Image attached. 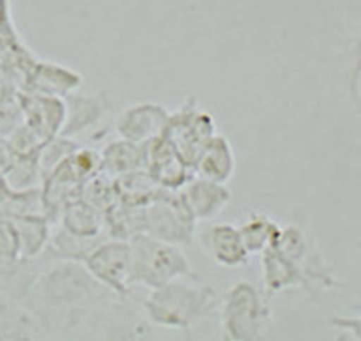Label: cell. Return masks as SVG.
<instances>
[{"label": "cell", "mask_w": 361, "mask_h": 341, "mask_svg": "<svg viewBox=\"0 0 361 341\" xmlns=\"http://www.w3.org/2000/svg\"><path fill=\"white\" fill-rule=\"evenodd\" d=\"M30 277L20 302L35 317L40 333L75 335L123 297L103 287L82 261L47 259Z\"/></svg>", "instance_id": "1"}, {"label": "cell", "mask_w": 361, "mask_h": 341, "mask_svg": "<svg viewBox=\"0 0 361 341\" xmlns=\"http://www.w3.org/2000/svg\"><path fill=\"white\" fill-rule=\"evenodd\" d=\"M147 321L157 328L191 329L217 307V291L199 279H173L139 299Z\"/></svg>", "instance_id": "2"}, {"label": "cell", "mask_w": 361, "mask_h": 341, "mask_svg": "<svg viewBox=\"0 0 361 341\" xmlns=\"http://www.w3.org/2000/svg\"><path fill=\"white\" fill-rule=\"evenodd\" d=\"M221 337L229 341H259L271 328V307L263 289L237 281L223 295L219 305Z\"/></svg>", "instance_id": "3"}, {"label": "cell", "mask_w": 361, "mask_h": 341, "mask_svg": "<svg viewBox=\"0 0 361 341\" xmlns=\"http://www.w3.org/2000/svg\"><path fill=\"white\" fill-rule=\"evenodd\" d=\"M133 285L155 289L173 279H199L180 245L151 235L130 237Z\"/></svg>", "instance_id": "4"}, {"label": "cell", "mask_w": 361, "mask_h": 341, "mask_svg": "<svg viewBox=\"0 0 361 341\" xmlns=\"http://www.w3.org/2000/svg\"><path fill=\"white\" fill-rule=\"evenodd\" d=\"M213 135H217L215 117L207 108H201L195 97H189L177 111L169 115L163 132V137L173 144L183 161L193 169L201 149Z\"/></svg>", "instance_id": "5"}, {"label": "cell", "mask_w": 361, "mask_h": 341, "mask_svg": "<svg viewBox=\"0 0 361 341\" xmlns=\"http://www.w3.org/2000/svg\"><path fill=\"white\" fill-rule=\"evenodd\" d=\"M145 235L157 237L175 245H191L197 221L185 207L179 191L161 189L145 205Z\"/></svg>", "instance_id": "6"}, {"label": "cell", "mask_w": 361, "mask_h": 341, "mask_svg": "<svg viewBox=\"0 0 361 341\" xmlns=\"http://www.w3.org/2000/svg\"><path fill=\"white\" fill-rule=\"evenodd\" d=\"M85 267L103 287L127 299L133 293V257L130 241L104 237L85 259Z\"/></svg>", "instance_id": "7"}, {"label": "cell", "mask_w": 361, "mask_h": 341, "mask_svg": "<svg viewBox=\"0 0 361 341\" xmlns=\"http://www.w3.org/2000/svg\"><path fill=\"white\" fill-rule=\"evenodd\" d=\"M271 247L279 249L287 259H291L297 267H301L313 279L317 291L339 287V281L327 267L322 251L317 249L313 237L301 223L281 225Z\"/></svg>", "instance_id": "8"}, {"label": "cell", "mask_w": 361, "mask_h": 341, "mask_svg": "<svg viewBox=\"0 0 361 341\" xmlns=\"http://www.w3.org/2000/svg\"><path fill=\"white\" fill-rule=\"evenodd\" d=\"M66 101V120L61 135L82 143L85 139H101L104 125L113 113V103L106 92L80 94L73 92ZM85 144V143H82Z\"/></svg>", "instance_id": "9"}, {"label": "cell", "mask_w": 361, "mask_h": 341, "mask_svg": "<svg viewBox=\"0 0 361 341\" xmlns=\"http://www.w3.org/2000/svg\"><path fill=\"white\" fill-rule=\"evenodd\" d=\"M171 111L159 103H137L116 115L113 129L116 137L137 144H147L163 137Z\"/></svg>", "instance_id": "10"}, {"label": "cell", "mask_w": 361, "mask_h": 341, "mask_svg": "<svg viewBox=\"0 0 361 341\" xmlns=\"http://www.w3.org/2000/svg\"><path fill=\"white\" fill-rule=\"evenodd\" d=\"M145 170L165 191H180L195 175L193 167L183 161L165 137L145 144Z\"/></svg>", "instance_id": "11"}, {"label": "cell", "mask_w": 361, "mask_h": 341, "mask_svg": "<svg viewBox=\"0 0 361 341\" xmlns=\"http://www.w3.org/2000/svg\"><path fill=\"white\" fill-rule=\"evenodd\" d=\"M293 287H301L310 291L311 295H317L313 279L291 259H287L281 251L269 245L261 253V289L271 297Z\"/></svg>", "instance_id": "12"}, {"label": "cell", "mask_w": 361, "mask_h": 341, "mask_svg": "<svg viewBox=\"0 0 361 341\" xmlns=\"http://www.w3.org/2000/svg\"><path fill=\"white\" fill-rule=\"evenodd\" d=\"M179 195L197 223L219 217L231 201V191L227 189V183H217L197 173L180 187Z\"/></svg>", "instance_id": "13"}, {"label": "cell", "mask_w": 361, "mask_h": 341, "mask_svg": "<svg viewBox=\"0 0 361 341\" xmlns=\"http://www.w3.org/2000/svg\"><path fill=\"white\" fill-rule=\"evenodd\" d=\"M23 120L37 131L42 141L61 135L66 120V101L61 97L39 94V92H23L20 99Z\"/></svg>", "instance_id": "14"}, {"label": "cell", "mask_w": 361, "mask_h": 341, "mask_svg": "<svg viewBox=\"0 0 361 341\" xmlns=\"http://www.w3.org/2000/svg\"><path fill=\"white\" fill-rule=\"evenodd\" d=\"M82 87V75L71 66L51 61H32L26 66L25 91L66 99Z\"/></svg>", "instance_id": "15"}, {"label": "cell", "mask_w": 361, "mask_h": 341, "mask_svg": "<svg viewBox=\"0 0 361 341\" xmlns=\"http://www.w3.org/2000/svg\"><path fill=\"white\" fill-rule=\"evenodd\" d=\"M201 245L205 253L221 267H243L251 261L239 227L233 223L209 225L201 233Z\"/></svg>", "instance_id": "16"}, {"label": "cell", "mask_w": 361, "mask_h": 341, "mask_svg": "<svg viewBox=\"0 0 361 341\" xmlns=\"http://www.w3.org/2000/svg\"><path fill=\"white\" fill-rule=\"evenodd\" d=\"M237 169V157L231 141L223 135H213L205 147L201 149L197 163H195V173L213 179L217 183H229Z\"/></svg>", "instance_id": "17"}, {"label": "cell", "mask_w": 361, "mask_h": 341, "mask_svg": "<svg viewBox=\"0 0 361 341\" xmlns=\"http://www.w3.org/2000/svg\"><path fill=\"white\" fill-rule=\"evenodd\" d=\"M16 225L18 233V245H20V259L25 261H37L44 255V251L51 243L52 223L51 219L40 213V211H30V213H20V215H11Z\"/></svg>", "instance_id": "18"}, {"label": "cell", "mask_w": 361, "mask_h": 341, "mask_svg": "<svg viewBox=\"0 0 361 341\" xmlns=\"http://www.w3.org/2000/svg\"><path fill=\"white\" fill-rule=\"evenodd\" d=\"M0 335L2 340H37L40 329L35 317L8 291L0 289Z\"/></svg>", "instance_id": "19"}, {"label": "cell", "mask_w": 361, "mask_h": 341, "mask_svg": "<svg viewBox=\"0 0 361 341\" xmlns=\"http://www.w3.org/2000/svg\"><path fill=\"white\" fill-rule=\"evenodd\" d=\"M56 225H61L68 233L78 237H103L104 233V213L85 199L75 197L66 203Z\"/></svg>", "instance_id": "20"}, {"label": "cell", "mask_w": 361, "mask_h": 341, "mask_svg": "<svg viewBox=\"0 0 361 341\" xmlns=\"http://www.w3.org/2000/svg\"><path fill=\"white\" fill-rule=\"evenodd\" d=\"M101 153V170L121 177L127 175L130 170L145 169V144L130 143L121 137H116L115 141H109Z\"/></svg>", "instance_id": "21"}, {"label": "cell", "mask_w": 361, "mask_h": 341, "mask_svg": "<svg viewBox=\"0 0 361 341\" xmlns=\"http://www.w3.org/2000/svg\"><path fill=\"white\" fill-rule=\"evenodd\" d=\"M281 225L271 219L263 211H251L243 223L239 225L241 237L251 255H261L273 243Z\"/></svg>", "instance_id": "22"}, {"label": "cell", "mask_w": 361, "mask_h": 341, "mask_svg": "<svg viewBox=\"0 0 361 341\" xmlns=\"http://www.w3.org/2000/svg\"><path fill=\"white\" fill-rule=\"evenodd\" d=\"M2 173H4L6 183L14 193L37 191V189L42 187V181H44V173L40 169L39 163V153H35V155H16L13 159V163Z\"/></svg>", "instance_id": "23"}, {"label": "cell", "mask_w": 361, "mask_h": 341, "mask_svg": "<svg viewBox=\"0 0 361 341\" xmlns=\"http://www.w3.org/2000/svg\"><path fill=\"white\" fill-rule=\"evenodd\" d=\"M80 197L89 201L90 205H94L97 209L103 211V213L113 209L116 203L121 201L118 187H116V177L104 173V170L94 173L80 187Z\"/></svg>", "instance_id": "24"}, {"label": "cell", "mask_w": 361, "mask_h": 341, "mask_svg": "<svg viewBox=\"0 0 361 341\" xmlns=\"http://www.w3.org/2000/svg\"><path fill=\"white\" fill-rule=\"evenodd\" d=\"M0 259L4 261H18L20 259V245L14 219L6 213H0Z\"/></svg>", "instance_id": "25"}, {"label": "cell", "mask_w": 361, "mask_h": 341, "mask_svg": "<svg viewBox=\"0 0 361 341\" xmlns=\"http://www.w3.org/2000/svg\"><path fill=\"white\" fill-rule=\"evenodd\" d=\"M349 99L361 115V27L357 37L353 40V61H351V73H349Z\"/></svg>", "instance_id": "26"}, {"label": "cell", "mask_w": 361, "mask_h": 341, "mask_svg": "<svg viewBox=\"0 0 361 341\" xmlns=\"http://www.w3.org/2000/svg\"><path fill=\"white\" fill-rule=\"evenodd\" d=\"M357 249H361V241L357 243ZM331 328L337 331H345L351 335V340L361 341V315H334L329 319Z\"/></svg>", "instance_id": "27"}, {"label": "cell", "mask_w": 361, "mask_h": 341, "mask_svg": "<svg viewBox=\"0 0 361 341\" xmlns=\"http://www.w3.org/2000/svg\"><path fill=\"white\" fill-rule=\"evenodd\" d=\"M14 199H16V193L8 187L4 173L0 170V213H8L13 207Z\"/></svg>", "instance_id": "28"}, {"label": "cell", "mask_w": 361, "mask_h": 341, "mask_svg": "<svg viewBox=\"0 0 361 341\" xmlns=\"http://www.w3.org/2000/svg\"><path fill=\"white\" fill-rule=\"evenodd\" d=\"M14 157H16V153H14L11 141L0 137V170H6V167L13 163Z\"/></svg>", "instance_id": "29"}]
</instances>
